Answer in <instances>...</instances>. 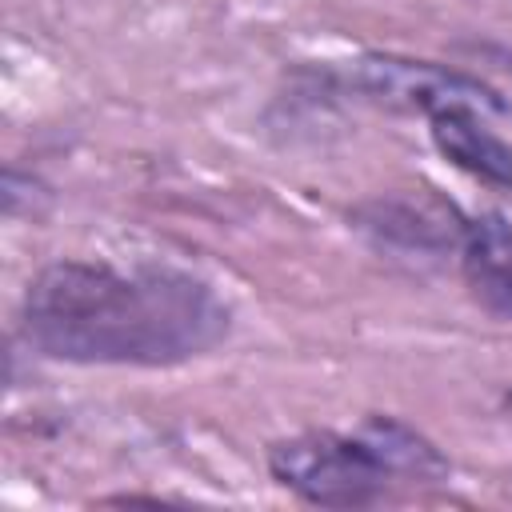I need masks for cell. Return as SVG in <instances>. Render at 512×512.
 Returning a JSON list of instances; mask_svg holds the SVG:
<instances>
[{
  "label": "cell",
  "mask_w": 512,
  "mask_h": 512,
  "mask_svg": "<svg viewBox=\"0 0 512 512\" xmlns=\"http://www.w3.org/2000/svg\"><path fill=\"white\" fill-rule=\"evenodd\" d=\"M460 260H464V272L484 300L500 296L512 284V224L500 212H484L476 220H464Z\"/></svg>",
  "instance_id": "8992f818"
},
{
  "label": "cell",
  "mask_w": 512,
  "mask_h": 512,
  "mask_svg": "<svg viewBox=\"0 0 512 512\" xmlns=\"http://www.w3.org/2000/svg\"><path fill=\"white\" fill-rule=\"evenodd\" d=\"M432 144L436 152L456 164L460 172L512 192V144L500 140L484 116L476 112H440L432 116Z\"/></svg>",
  "instance_id": "5b68a950"
},
{
  "label": "cell",
  "mask_w": 512,
  "mask_h": 512,
  "mask_svg": "<svg viewBox=\"0 0 512 512\" xmlns=\"http://www.w3.org/2000/svg\"><path fill=\"white\" fill-rule=\"evenodd\" d=\"M364 228L396 248H416V252H440V248H460L464 220L452 212V204H440L432 196H400V200H376L364 208Z\"/></svg>",
  "instance_id": "277c9868"
},
{
  "label": "cell",
  "mask_w": 512,
  "mask_h": 512,
  "mask_svg": "<svg viewBox=\"0 0 512 512\" xmlns=\"http://www.w3.org/2000/svg\"><path fill=\"white\" fill-rule=\"evenodd\" d=\"M508 404H512V392H508Z\"/></svg>",
  "instance_id": "ba28073f"
},
{
  "label": "cell",
  "mask_w": 512,
  "mask_h": 512,
  "mask_svg": "<svg viewBox=\"0 0 512 512\" xmlns=\"http://www.w3.org/2000/svg\"><path fill=\"white\" fill-rule=\"evenodd\" d=\"M272 476L296 496L328 508L372 504L396 480H440L444 456L408 424L368 416L356 432H304L272 444Z\"/></svg>",
  "instance_id": "7a4b0ae2"
},
{
  "label": "cell",
  "mask_w": 512,
  "mask_h": 512,
  "mask_svg": "<svg viewBox=\"0 0 512 512\" xmlns=\"http://www.w3.org/2000/svg\"><path fill=\"white\" fill-rule=\"evenodd\" d=\"M348 88L364 92L368 100L396 108V112H420V116H440V112H508L496 88L480 84L476 76H464L456 68L432 64V60H408V56H356L344 64Z\"/></svg>",
  "instance_id": "3957f363"
},
{
  "label": "cell",
  "mask_w": 512,
  "mask_h": 512,
  "mask_svg": "<svg viewBox=\"0 0 512 512\" xmlns=\"http://www.w3.org/2000/svg\"><path fill=\"white\" fill-rule=\"evenodd\" d=\"M24 336L68 364L160 368L216 348L228 308L204 280L172 268L60 260L24 292Z\"/></svg>",
  "instance_id": "6da1fadb"
},
{
  "label": "cell",
  "mask_w": 512,
  "mask_h": 512,
  "mask_svg": "<svg viewBox=\"0 0 512 512\" xmlns=\"http://www.w3.org/2000/svg\"><path fill=\"white\" fill-rule=\"evenodd\" d=\"M488 304H492V308H496V312H504V316H512V284H508V288H504V292H500V296H492V300H488Z\"/></svg>",
  "instance_id": "52a82bcc"
}]
</instances>
